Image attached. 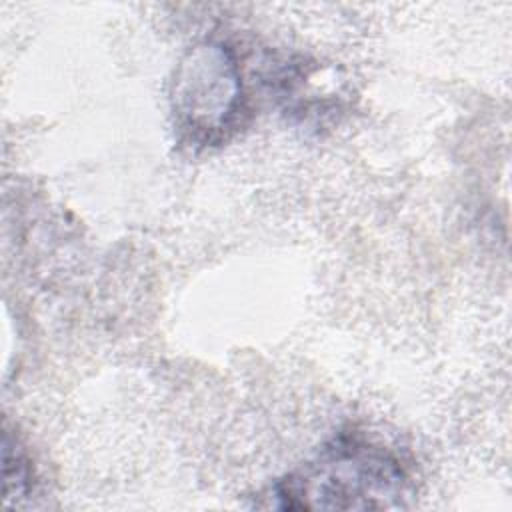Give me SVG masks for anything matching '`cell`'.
Listing matches in <instances>:
<instances>
[{
  "instance_id": "cell-1",
  "label": "cell",
  "mask_w": 512,
  "mask_h": 512,
  "mask_svg": "<svg viewBox=\"0 0 512 512\" xmlns=\"http://www.w3.org/2000/svg\"><path fill=\"white\" fill-rule=\"evenodd\" d=\"M414 494L398 454L362 436H340L268 490L260 508L276 510H394Z\"/></svg>"
},
{
  "instance_id": "cell-3",
  "label": "cell",
  "mask_w": 512,
  "mask_h": 512,
  "mask_svg": "<svg viewBox=\"0 0 512 512\" xmlns=\"http://www.w3.org/2000/svg\"><path fill=\"white\" fill-rule=\"evenodd\" d=\"M2 480L6 508H20L32 498L36 488L34 466L20 438L8 430V424L2 434Z\"/></svg>"
},
{
  "instance_id": "cell-2",
  "label": "cell",
  "mask_w": 512,
  "mask_h": 512,
  "mask_svg": "<svg viewBox=\"0 0 512 512\" xmlns=\"http://www.w3.org/2000/svg\"><path fill=\"white\" fill-rule=\"evenodd\" d=\"M244 108L242 74L234 52L218 40L188 48L170 80V110L178 136L190 146L220 144Z\"/></svg>"
}]
</instances>
